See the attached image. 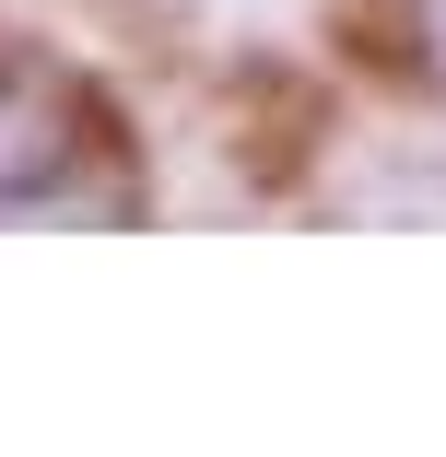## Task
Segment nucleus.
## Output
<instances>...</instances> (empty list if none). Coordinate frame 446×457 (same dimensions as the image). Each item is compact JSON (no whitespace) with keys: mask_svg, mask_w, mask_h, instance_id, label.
<instances>
[{"mask_svg":"<svg viewBox=\"0 0 446 457\" xmlns=\"http://www.w3.org/2000/svg\"><path fill=\"white\" fill-rule=\"evenodd\" d=\"M95 164L106 129L59 71H0V223H118L130 188Z\"/></svg>","mask_w":446,"mask_h":457,"instance_id":"f257e3e1","label":"nucleus"}]
</instances>
